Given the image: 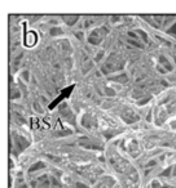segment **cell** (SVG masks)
<instances>
[{
  "instance_id": "1",
  "label": "cell",
  "mask_w": 176,
  "mask_h": 188,
  "mask_svg": "<svg viewBox=\"0 0 176 188\" xmlns=\"http://www.w3.org/2000/svg\"><path fill=\"white\" fill-rule=\"evenodd\" d=\"M175 175H176V168H175Z\"/></svg>"
}]
</instances>
